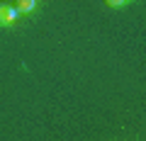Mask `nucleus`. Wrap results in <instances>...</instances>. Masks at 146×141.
I'll use <instances>...</instances> for the list:
<instances>
[{
  "label": "nucleus",
  "mask_w": 146,
  "mask_h": 141,
  "mask_svg": "<svg viewBox=\"0 0 146 141\" xmlns=\"http://www.w3.org/2000/svg\"><path fill=\"white\" fill-rule=\"evenodd\" d=\"M17 17H20V12L15 10V5H10V3H0V27L15 24Z\"/></svg>",
  "instance_id": "f257e3e1"
},
{
  "label": "nucleus",
  "mask_w": 146,
  "mask_h": 141,
  "mask_svg": "<svg viewBox=\"0 0 146 141\" xmlns=\"http://www.w3.org/2000/svg\"><path fill=\"white\" fill-rule=\"evenodd\" d=\"M12 5H15V10L20 12V15H29V12L36 7V0H15Z\"/></svg>",
  "instance_id": "f03ea898"
},
{
  "label": "nucleus",
  "mask_w": 146,
  "mask_h": 141,
  "mask_svg": "<svg viewBox=\"0 0 146 141\" xmlns=\"http://www.w3.org/2000/svg\"><path fill=\"white\" fill-rule=\"evenodd\" d=\"M105 3H107L110 7H124L127 3H129V0H105Z\"/></svg>",
  "instance_id": "7ed1b4c3"
}]
</instances>
